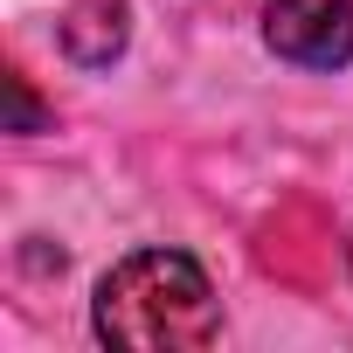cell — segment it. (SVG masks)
<instances>
[{
    "mask_svg": "<svg viewBox=\"0 0 353 353\" xmlns=\"http://www.w3.org/2000/svg\"><path fill=\"white\" fill-rule=\"evenodd\" d=\"M263 42L298 70H346L353 63V0H270Z\"/></svg>",
    "mask_w": 353,
    "mask_h": 353,
    "instance_id": "7a4b0ae2",
    "label": "cell"
},
{
    "mask_svg": "<svg viewBox=\"0 0 353 353\" xmlns=\"http://www.w3.org/2000/svg\"><path fill=\"white\" fill-rule=\"evenodd\" d=\"M42 125H49V118H42L28 77H8V132H42Z\"/></svg>",
    "mask_w": 353,
    "mask_h": 353,
    "instance_id": "277c9868",
    "label": "cell"
},
{
    "mask_svg": "<svg viewBox=\"0 0 353 353\" xmlns=\"http://www.w3.org/2000/svg\"><path fill=\"white\" fill-rule=\"evenodd\" d=\"M56 35H63V56H70V63L104 70V63H118V56H125L132 0H70L63 21H56Z\"/></svg>",
    "mask_w": 353,
    "mask_h": 353,
    "instance_id": "3957f363",
    "label": "cell"
},
{
    "mask_svg": "<svg viewBox=\"0 0 353 353\" xmlns=\"http://www.w3.org/2000/svg\"><path fill=\"white\" fill-rule=\"evenodd\" d=\"M346 263H353V243H346Z\"/></svg>",
    "mask_w": 353,
    "mask_h": 353,
    "instance_id": "5b68a950",
    "label": "cell"
},
{
    "mask_svg": "<svg viewBox=\"0 0 353 353\" xmlns=\"http://www.w3.org/2000/svg\"><path fill=\"white\" fill-rule=\"evenodd\" d=\"M90 325L125 353H194L222 332V305L188 250H132L97 277Z\"/></svg>",
    "mask_w": 353,
    "mask_h": 353,
    "instance_id": "6da1fadb",
    "label": "cell"
}]
</instances>
